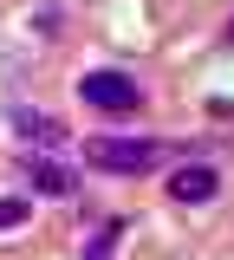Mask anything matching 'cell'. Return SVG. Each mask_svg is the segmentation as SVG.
Returning <instances> with one entry per match:
<instances>
[{
  "instance_id": "obj_1",
  "label": "cell",
  "mask_w": 234,
  "mask_h": 260,
  "mask_svg": "<svg viewBox=\"0 0 234 260\" xmlns=\"http://www.w3.org/2000/svg\"><path fill=\"white\" fill-rule=\"evenodd\" d=\"M163 156H169V143H156V137H91L85 143V162L104 176H143Z\"/></svg>"
},
{
  "instance_id": "obj_2",
  "label": "cell",
  "mask_w": 234,
  "mask_h": 260,
  "mask_svg": "<svg viewBox=\"0 0 234 260\" xmlns=\"http://www.w3.org/2000/svg\"><path fill=\"white\" fill-rule=\"evenodd\" d=\"M78 98L91 111H104V117H130L137 104H143V85H137L130 72H85L78 78Z\"/></svg>"
},
{
  "instance_id": "obj_3",
  "label": "cell",
  "mask_w": 234,
  "mask_h": 260,
  "mask_svg": "<svg viewBox=\"0 0 234 260\" xmlns=\"http://www.w3.org/2000/svg\"><path fill=\"white\" fill-rule=\"evenodd\" d=\"M221 195V176H215V162H182L176 176H169V202H215Z\"/></svg>"
},
{
  "instance_id": "obj_4",
  "label": "cell",
  "mask_w": 234,
  "mask_h": 260,
  "mask_svg": "<svg viewBox=\"0 0 234 260\" xmlns=\"http://www.w3.org/2000/svg\"><path fill=\"white\" fill-rule=\"evenodd\" d=\"M7 117H13V130H20L26 143H52V150L65 143V124H59V117H46V111H26V104H20V111H7Z\"/></svg>"
},
{
  "instance_id": "obj_5",
  "label": "cell",
  "mask_w": 234,
  "mask_h": 260,
  "mask_svg": "<svg viewBox=\"0 0 234 260\" xmlns=\"http://www.w3.org/2000/svg\"><path fill=\"white\" fill-rule=\"evenodd\" d=\"M26 176H33L39 195H72V189H78V176H72L65 162H39V156H26Z\"/></svg>"
},
{
  "instance_id": "obj_6",
  "label": "cell",
  "mask_w": 234,
  "mask_h": 260,
  "mask_svg": "<svg viewBox=\"0 0 234 260\" xmlns=\"http://www.w3.org/2000/svg\"><path fill=\"white\" fill-rule=\"evenodd\" d=\"M117 234H124V221H104L98 234L85 241V254H78V260H111V254H117Z\"/></svg>"
},
{
  "instance_id": "obj_7",
  "label": "cell",
  "mask_w": 234,
  "mask_h": 260,
  "mask_svg": "<svg viewBox=\"0 0 234 260\" xmlns=\"http://www.w3.org/2000/svg\"><path fill=\"white\" fill-rule=\"evenodd\" d=\"M26 215H33V202H26V195H0V228H20Z\"/></svg>"
},
{
  "instance_id": "obj_8",
  "label": "cell",
  "mask_w": 234,
  "mask_h": 260,
  "mask_svg": "<svg viewBox=\"0 0 234 260\" xmlns=\"http://www.w3.org/2000/svg\"><path fill=\"white\" fill-rule=\"evenodd\" d=\"M228 46H234V20H228Z\"/></svg>"
}]
</instances>
